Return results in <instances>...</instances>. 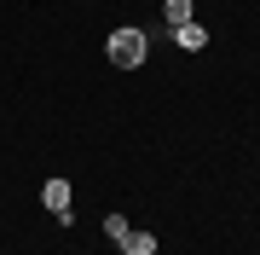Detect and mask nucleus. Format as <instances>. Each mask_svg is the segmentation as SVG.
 <instances>
[{
    "label": "nucleus",
    "mask_w": 260,
    "mask_h": 255,
    "mask_svg": "<svg viewBox=\"0 0 260 255\" xmlns=\"http://www.w3.org/2000/svg\"><path fill=\"white\" fill-rule=\"evenodd\" d=\"M150 58V35L139 23H121V29H110V64L116 70H139Z\"/></svg>",
    "instance_id": "obj_1"
},
{
    "label": "nucleus",
    "mask_w": 260,
    "mask_h": 255,
    "mask_svg": "<svg viewBox=\"0 0 260 255\" xmlns=\"http://www.w3.org/2000/svg\"><path fill=\"white\" fill-rule=\"evenodd\" d=\"M41 203H47L58 220H70V180H58V174H52L47 186H41Z\"/></svg>",
    "instance_id": "obj_2"
},
{
    "label": "nucleus",
    "mask_w": 260,
    "mask_h": 255,
    "mask_svg": "<svg viewBox=\"0 0 260 255\" xmlns=\"http://www.w3.org/2000/svg\"><path fill=\"white\" fill-rule=\"evenodd\" d=\"M174 47H179V52H203V47H208V29L197 23V18L179 23V29H174Z\"/></svg>",
    "instance_id": "obj_3"
},
{
    "label": "nucleus",
    "mask_w": 260,
    "mask_h": 255,
    "mask_svg": "<svg viewBox=\"0 0 260 255\" xmlns=\"http://www.w3.org/2000/svg\"><path fill=\"white\" fill-rule=\"evenodd\" d=\"M116 249H121V255H156V232H127Z\"/></svg>",
    "instance_id": "obj_4"
},
{
    "label": "nucleus",
    "mask_w": 260,
    "mask_h": 255,
    "mask_svg": "<svg viewBox=\"0 0 260 255\" xmlns=\"http://www.w3.org/2000/svg\"><path fill=\"white\" fill-rule=\"evenodd\" d=\"M162 18H168V29L191 23V0H162Z\"/></svg>",
    "instance_id": "obj_5"
},
{
    "label": "nucleus",
    "mask_w": 260,
    "mask_h": 255,
    "mask_svg": "<svg viewBox=\"0 0 260 255\" xmlns=\"http://www.w3.org/2000/svg\"><path fill=\"white\" fill-rule=\"evenodd\" d=\"M104 232H110V244H121V238L133 232V220L127 215H104Z\"/></svg>",
    "instance_id": "obj_6"
}]
</instances>
